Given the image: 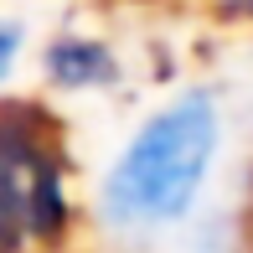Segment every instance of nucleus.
Segmentation results:
<instances>
[{"label": "nucleus", "mask_w": 253, "mask_h": 253, "mask_svg": "<svg viewBox=\"0 0 253 253\" xmlns=\"http://www.w3.org/2000/svg\"><path fill=\"white\" fill-rule=\"evenodd\" d=\"M42 67L57 88H109L119 78V57L98 37H57L42 52Z\"/></svg>", "instance_id": "nucleus-3"}, {"label": "nucleus", "mask_w": 253, "mask_h": 253, "mask_svg": "<svg viewBox=\"0 0 253 253\" xmlns=\"http://www.w3.org/2000/svg\"><path fill=\"white\" fill-rule=\"evenodd\" d=\"M21 42H26V31H21L16 21H0V83H5V78H10V67H16Z\"/></svg>", "instance_id": "nucleus-4"}, {"label": "nucleus", "mask_w": 253, "mask_h": 253, "mask_svg": "<svg viewBox=\"0 0 253 253\" xmlns=\"http://www.w3.org/2000/svg\"><path fill=\"white\" fill-rule=\"evenodd\" d=\"M217 134L222 124L207 93H186L145 119L103 181V212L119 227H160L186 217L212 170Z\"/></svg>", "instance_id": "nucleus-1"}, {"label": "nucleus", "mask_w": 253, "mask_h": 253, "mask_svg": "<svg viewBox=\"0 0 253 253\" xmlns=\"http://www.w3.org/2000/svg\"><path fill=\"white\" fill-rule=\"evenodd\" d=\"M233 5H238V10H243V16H248V21H253V0H233Z\"/></svg>", "instance_id": "nucleus-5"}, {"label": "nucleus", "mask_w": 253, "mask_h": 253, "mask_svg": "<svg viewBox=\"0 0 253 253\" xmlns=\"http://www.w3.org/2000/svg\"><path fill=\"white\" fill-rule=\"evenodd\" d=\"M73 227L62 124L31 98L0 103V253L52 248Z\"/></svg>", "instance_id": "nucleus-2"}]
</instances>
